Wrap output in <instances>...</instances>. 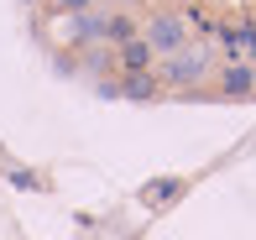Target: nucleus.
Returning <instances> with one entry per match:
<instances>
[{
	"mask_svg": "<svg viewBox=\"0 0 256 240\" xmlns=\"http://www.w3.org/2000/svg\"><path fill=\"white\" fill-rule=\"evenodd\" d=\"M110 5H131V0H110Z\"/></svg>",
	"mask_w": 256,
	"mask_h": 240,
	"instance_id": "nucleus-11",
	"label": "nucleus"
},
{
	"mask_svg": "<svg viewBox=\"0 0 256 240\" xmlns=\"http://www.w3.org/2000/svg\"><path fill=\"white\" fill-rule=\"evenodd\" d=\"M115 58H120V68L126 73H152V42L146 37H131V42H120V47H115Z\"/></svg>",
	"mask_w": 256,
	"mask_h": 240,
	"instance_id": "nucleus-3",
	"label": "nucleus"
},
{
	"mask_svg": "<svg viewBox=\"0 0 256 240\" xmlns=\"http://www.w3.org/2000/svg\"><path fill=\"white\" fill-rule=\"evenodd\" d=\"M157 89H162L157 73H126V78H120V94H126V99H152Z\"/></svg>",
	"mask_w": 256,
	"mask_h": 240,
	"instance_id": "nucleus-6",
	"label": "nucleus"
},
{
	"mask_svg": "<svg viewBox=\"0 0 256 240\" xmlns=\"http://www.w3.org/2000/svg\"><path fill=\"white\" fill-rule=\"evenodd\" d=\"M246 37H251V21H236V26H225V31H220V42H225L230 52H240V47H246Z\"/></svg>",
	"mask_w": 256,
	"mask_h": 240,
	"instance_id": "nucleus-9",
	"label": "nucleus"
},
{
	"mask_svg": "<svg viewBox=\"0 0 256 240\" xmlns=\"http://www.w3.org/2000/svg\"><path fill=\"white\" fill-rule=\"evenodd\" d=\"M220 94H225V99H246V94H256V68L230 63L225 73H220Z\"/></svg>",
	"mask_w": 256,
	"mask_h": 240,
	"instance_id": "nucleus-4",
	"label": "nucleus"
},
{
	"mask_svg": "<svg viewBox=\"0 0 256 240\" xmlns=\"http://www.w3.org/2000/svg\"><path fill=\"white\" fill-rule=\"evenodd\" d=\"M131 37H142V26H136L131 16H104V31H100V42H110V47H120V42H131Z\"/></svg>",
	"mask_w": 256,
	"mask_h": 240,
	"instance_id": "nucleus-5",
	"label": "nucleus"
},
{
	"mask_svg": "<svg viewBox=\"0 0 256 240\" xmlns=\"http://www.w3.org/2000/svg\"><path fill=\"white\" fill-rule=\"evenodd\" d=\"M58 5H63V10H74V16H78V10H94V0H58Z\"/></svg>",
	"mask_w": 256,
	"mask_h": 240,
	"instance_id": "nucleus-10",
	"label": "nucleus"
},
{
	"mask_svg": "<svg viewBox=\"0 0 256 240\" xmlns=\"http://www.w3.org/2000/svg\"><path fill=\"white\" fill-rule=\"evenodd\" d=\"M100 31H104V16H94V10H78V21H74V42H78V47H94Z\"/></svg>",
	"mask_w": 256,
	"mask_h": 240,
	"instance_id": "nucleus-7",
	"label": "nucleus"
},
{
	"mask_svg": "<svg viewBox=\"0 0 256 240\" xmlns=\"http://www.w3.org/2000/svg\"><path fill=\"white\" fill-rule=\"evenodd\" d=\"M142 37L152 42L157 58H168V52H178V47H183V16H172V10H157V16L142 26Z\"/></svg>",
	"mask_w": 256,
	"mask_h": 240,
	"instance_id": "nucleus-2",
	"label": "nucleus"
},
{
	"mask_svg": "<svg viewBox=\"0 0 256 240\" xmlns=\"http://www.w3.org/2000/svg\"><path fill=\"white\" fill-rule=\"evenodd\" d=\"M26 5H37V0H26Z\"/></svg>",
	"mask_w": 256,
	"mask_h": 240,
	"instance_id": "nucleus-12",
	"label": "nucleus"
},
{
	"mask_svg": "<svg viewBox=\"0 0 256 240\" xmlns=\"http://www.w3.org/2000/svg\"><path fill=\"white\" fill-rule=\"evenodd\" d=\"M204 68H209V52L204 47H178V52H168V58H162V84L168 89H194L204 78Z\"/></svg>",
	"mask_w": 256,
	"mask_h": 240,
	"instance_id": "nucleus-1",
	"label": "nucleus"
},
{
	"mask_svg": "<svg viewBox=\"0 0 256 240\" xmlns=\"http://www.w3.org/2000/svg\"><path fill=\"white\" fill-rule=\"evenodd\" d=\"M178 193H183V183L172 178V183H146V188H142V199L152 204V209H162V204H172Z\"/></svg>",
	"mask_w": 256,
	"mask_h": 240,
	"instance_id": "nucleus-8",
	"label": "nucleus"
}]
</instances>
